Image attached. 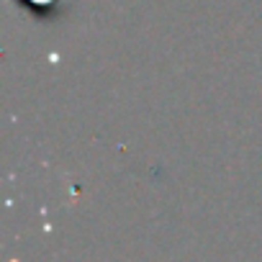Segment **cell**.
<instances>
[{
	"label": "cell",
	"instance_id": "1",
	"mask_svg": "<svg viewBox=\"0 0 262 262\" xmlns=\"http://www.w3.org/2000/svg\"><path fill=\"white\" fill-rule=\"evenodd\" d=\"M29 3H34L36 8H41V11H44V8H49V6L54 3V0H29Z\"/></svg>",
	"mask_w": 262,
	"mask_h": 262
}]
</instances>
